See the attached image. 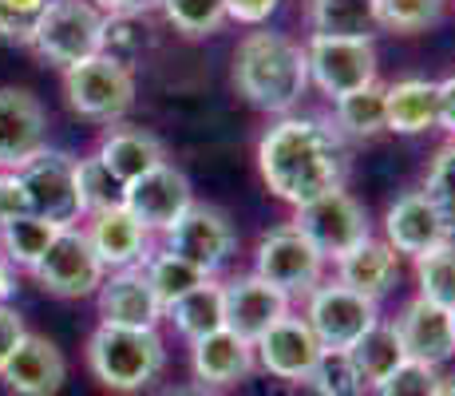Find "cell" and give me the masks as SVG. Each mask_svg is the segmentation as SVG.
<instances>
[{
	"label": "cell",
	"mask_w": 455,
	"mask_h": 396,
	"mask_svg": "<svg viewBox=\"0 0 455 396\" xmlns=\"http://www.w3.org/2000/svg\"><path fill=\"white\" fill-rule=\"evenodd\" d=\"M448 226L440 222V214H435V206L424 198V190H408V195H400L396 202L388 206V214H384V242L400 254H408V258H424V254H432L435 246L448 242Z\"/></svg>",
	"instance_id": "ffe728a7"
},
{
	"label": "cell",
	"mask_w": 455,
	"mask_h": 396,
	"mask_svg": "<svg viewBox=\"0 0 455 396\" xmlns=\"http://www.w3.org/2000/svg\"><path fill=\"white\" fill-rule=\"evenodd\" d=\"M32 278H36V286L44 289V294L76 302V297L100 294L108 270H103V262L95 258L84 226H72V230L56 234V242L48 246V254H44L40 266L32 270Z\"/></svg>",
	"instance_id": "30bf717a"
},
{
	"label": "cell",
	"mask_w": 455,
	"mask_h": 396,
	"mask_svg": "<svg viewBox=\"0 0 455 396\" xmlns=\"http://www.w3.org/2000/svg\"><path fill=\"white\" fill-rule=\"evenodd\" d=\"M143 16L139 12H116V16H103V56L119 60V64H127L131 56H139L143 52Z\"/></svg>",
	"instance_id": "74e56055"
},
{
	"label": "cell",
	"mask_w": 455,
	"mask_h": 396,
	"mask_svg": "<svg viewBox=\"0 0 455 396\" xmlns=\"http://www.w3.org/2000/svg\"><path fill=\"white\" fill-rule=\"evenodd\" d=\"M166 250L179 254L190 266H198L206 278H214L238 250V234H234V222L226 210L210 206V202H195L166 230Z\"/></svg>",
	"instance_id": "7c38bea8"
},
{
	"label": "cell",
	"mask_w": 455,
	"mask_h": 396,
	"mask_svg": "<svg viewBox=\"0 0 455 396\" xmlns=\"http://www.w3.org/2000/svg\"><path fill=\"white\" fill-rule=\"evenodd\" d=\"M190 206H195V190H190V179L174 163L155 166L143 179L124 187V210L147 234H166Z\"/></svg>",
	"instance_id": "4fadbf2b"
},
{
	"label": "cell",
	"mask_w": 455,
	"mask_h": 396,
	"mask_svg": "<svg viewBox=\"0 0 455 396\" xmlns=\"http://www.w3.org/2000/svg\"><path fill=\"white\" fill-rule=\"evenodd\" d=\"M20 182L28 195V210L56 230H72L84 222L80 190H76V158L68 151H36L20 166Z\"/></svg>",
	"instance_id": "8992f818"
},
{
	"label": "cell",
	"mask_w": 455,
	"mask_h": 396,
	"mask_svg": "<svg viewBox=\"0 0 455 396\" xmlns=\"http://www.w3.org/2000/svg\"><path fill=\"white\" fill-rule=\"evenodd\" d=\"M95 155H100V163L108 166V174L119 182V187L143 179L147 171H155V166L166 163L163 139L151 135V131H143V127H108V135H103V143Z\"/></svg>",
	"instance_id": "cb8c5ba5"
},
{
	"label": "cell",
	"mask_w": 455,
	"mask_h": 396,
	"mask_svg": "<svg viewBox=\"0 0 455 396\" xmlns=\"http://www.w3.org/2000/svg\"><path fill=\"white\" fill-rule=\"evenodd\" d=\"M68 108L92 123H119L135 108V76L111 56H92L64 72Z\"/></svg>",
	"instance_id": "277c9868"
},
{
	"label": "cell",
	"mask_w": 455,
	"mask_h": 396,
	"mask_svg": "<svg viewBox=\"0 0 455 396\" xmlns=\"http://www.w3.org/2000/svg\"><path fill=\"white\" fill-rule=\"evenodd\" d=\"M16 294V270L4 262V254H0V305H8V297Z\"/></svg>",
	"instance_id": "f6af8a7d"
},
{
	"label": "cell",
	"mask_w": 455,
	"mask_h": 396,
	"mask_svg": "<svg viewBox=\"0 0 455 396\" xmlns=\"http://www.w3.org/2000/svg\"><path fill=\"white\" fill-rule=\"evenodd\" d=\"M435 396H455V373L443 376V381H440V392H435Z\"/></svg>",
	"instance_id": "681fc988"
},
{
	"label": "cell",
	"mask_w": 455,
	"mask_h": 396,
	"mask_svg": "<svg viewBox=\"0 0 455 396\" xmlns=\"http://www.w3.org/2000/svg\"><path fill=\"white\" fill-rule=\"evenodd\" d=\"M190 365H195V376L203 389H230V384L246 381L258 360H253L250 341L234 337L230 329H218L190 345Z\"/></svg>",
	"instance_id": "7402d4cb"
},
{
	"label": "cell",
	"mask_w": 455,
	"mask_h": 396,
	"mask_svg": "<svg viewBox=\"0 0 455 396\" xmlns=\"http://www.w3.org/2000/svg\"><path fill=\"white\" fill-rule=\"evenodd\" d=\"M87 242H92L95 258L103 262V270H135L147 262L151 254V234L127 214L124 206H108L100 214H87V226H84Z\"/></svg>",
	"instance_id": "44dd1931"
},
{
	"label": "cell",
	"mask_w": 455,
	"mask_h": 396,
	"mask_svg": "<svg viewBox=\"0 0 455 396\" xmlns=\"http://www.w3.org/2000/svg\"><path fill=\"white\" fill-rule=\"evenodd\" d=\"M32 48L52 68H76L103 52V12L87 0H48Z\"/></svg>",
	"instance_id": "5b68a950"
},
{
	"label": "cell",
	"mask_w": 455,
	"mask_h": 396,
	"mask_svg": "<svg viewBox=\"0 0 455 396\" xmlns=\"http://www.w3.org/2000/svg\"><path fill=\"white\" fill-rule=\"evenodd\" d=\"M95 297H100V317H103L100 325H119V329H159V321H163V305H159V297H155L143 266L108 274Z\"/></svg>",
	"instance_id": "ac0fdd59"
},
{
	"label": "cell",
	"mask_w": 455,
	"mask_h": 396,
	"mask_svg": "<svg viewBox=\"0 0 455 396\" xmlns=\"http://www.w3.org/2000/svg\"><path fill=\"white\" fill-rule=\"evenodd\" d=\"M332 116H337V131L340 135H353V139H376L384 127V84L361 87V92L345 95V100L332 103Z\"/></svg>",
	"instance_id": "4dcf8cb0"
},
{
	"label": "cell",
	"mask_w": 455,
	"mask_h": 396,
	"mask_svg": "<svg viewBox=\"0 0 455 396\" xmlns=\"http://www.w3.org/2000/svg\"><path fill=\"white\" fill-rule=\"evenodd\" d=\"M305 64H309V84H317L332 103L376 84L372 40L309 36V44H305Z\"/></svg>",
	"instance_id": "8fae6325"
},
{
	"label": "cell",
	"mask_w": 455,
	"mask_h": 396,
	"mask_svg": "<svg viewBox=\"0 0 455 396\" xmlns=\"http://www.w3.org/2000/svg\"><path fill=\"white\" fill-rule=\"evenodd\" d=\"M435 127L455 135V76L435 84Z\"/></svg>",
	"instance_id": "ee69618b"
},
{
	"label": "cell",
	"mask_w": 455,
	"mask_h": 396,
	"mask_svg": "<svg viewBox=\"0 0 455 396\" xmlns=\"http://www.w3.org/2000/svg\"><path fill=\"white\" fill-rule=\"evenodd\" d=\"M76 190H80L84 218L100 214V210H108V206H124V187L108 174V166L100 163V155L76 158Z\"/></svg>",
	"instance_id": "e575fe53"
},
{
	"label": "cell",
	"mask_w": 455,
	"mask_h": 396,
	"mask_svg": "<svg viewBox=\"0 0 455 396\" xmlns=\"http://www.w3.org/2000/svg\"><path fill=\"white\" fill-rule=\"evenodd\" d=\"M321 353H325V349H321V341L313 337L309 321L297 313H285L282 321L253 345V360H258L269 376L290 381V384H305V376L313 373V365H317Z\"/></svg>",
	"instance_id": "e0dca14e"
},
{
	"label": "cell",
	"mask_w": 455,
	"mask_h": 396,
	"mask_svg": "<svg viewBox=\"0 0 455 396\" xmlns=\"http://www.w3.org/2000/svg\"><path fill=\"white\" fill-rule=\"evenodd\" d=\"M384 127L424 135L435 127V79H400L384 87Z\"/></svg>",
	"instance_id": "d4e9b609"
},
{
	"label": "cell",
	"mask_w": 455,
	"mask_h": 396,
	"mask_svg": "<svg viewBox=\"0 0 455 396\" xmlns=\"http://www.w3.org/2000/svg\"><path fill=\"white\" fill-rule=\"evenodd\" d=\"M234 84L258 111L293 116L309 87L305 48L285 32H250L234 52Z\"/></svg>",
	"instance_id": "7a4b0ae2"
},
{
	"label": "cell",
	"mask_w": 455,
	"mask_h": 396,
	"mask_svg": "<svg viewBox=\"0 0 455 396\" xmlns=\"http://www.w3.org/2000/svg\"><path fill=\"white\" fill-rule=\"evenodd\" d=\"M258 171L269 195L290 202L293 210L332 190H345V135L321 116H282L258 143Z\"/></svg>",
	"instance_id": "6da1fadb"
},
{
	"label": "cell",
	"mask_w": 455,
	"mask_h": 396,
	"mask_svg": "<svg viewBox=\"0 0 455 396\" xmlns=\"http://www.w3.org/2000/svg\"><path fill=\"white\" fill-rule=\"evenodd\" d=\"M163 396H210L203 384H182V389H171V392H163Z\"/></svg>",
	"instance_id": "7dc6e473"
},
{
	"label": "cell",
	"mask_w": 455,
	"mask_h": 396,
	"mask_svg": "<svg viewBox=\"0 0 455 396\" xmlns=\"http://www.w3.org/2000/svg\"><path fill=\"white\" fill-rule=\"evenodd\" d=\"M0 381L12 396H56L68 381V360L56 349V341L28 333L0 368Z\"/></svg>",
	"instance_id": "d6986e66"
},
{
	"label": "cell",
	"mask_w": 455,
	"mask_h": 396,
	"mask_svg": "<svg viewBox=\"0 0 455 396\" xmlns=\"http://www.w3.org/2000/svg\"><path fill=\"white\" fill-rule=\"evenodd\" d=\"M305 389L313 396H364V381L356 373L353 357L340 349H325L313 365V373L305 376Z\"/></svg>",
	"instance_id": "d6a6232c"
},
{
	"label": "cell",
	"mask_w": 455,
	"mask_h": 396,
	"mask_svg": "<svg viewBox=\"0 0 455 396\" xmlns=\"http://www.w3.org/2000/svg\"><path fill=\"white\" fill-rule=\"evenodd\" d=\"M443 4L448 0H372V16H376V28H388V32H424L432 24H440Z\"/></svg>",
	"instance_id": "836d02e7"
},
{
	"label": "cell",
	"mask_w": 455,
	"mask_h": 396,
	"mask_svg": "<svg viewBox=\"0 0 455 396\" xmlns=\"http://www.w3.org/2000/svg\"><path fill=\"white\" fill-rule=\"evenodd\" d=\"M87 4H95L103 16H116V12H131V0H87Z\"/></svg>",
	"instance_id": "bcb514c9"
},
{
	"label": "cell",
	"mask_w": 455,
	"mask_h": 396,
	"mask_svg": "<svg viewBox=\"0 0 455 396\" xmlns=\"http://www.w3.org/2000/svg\"><path fill=\"white\" fill-rule=\"evenodd\" d=\"M293 230H301L317 246V254L325 262L345 258L353 246H361L369 238V210L361 206L348 190H332V195H321L305 206L293 210Z\"/></svg>",
	"instance_id": "ba28073f"
},
{
	"label": "cell",
	"mask_w": 455,
	"mask_h": 396,
	"mask_svg": "<svg viewBox=\"0 0 455 396\" xmlns=\"http://www.w3.org/2000/svg\"><path fill=\"white\" fill-rule=\"evenodd\" d=\"M222 313H226V329H230L234 337L258 345V341L290 313V297L253 274L234 278L222 286Z\"/></svg>",
	"instance_id": "9a60e30c"
},
{
	"label": "cell",
	"mask_w": 455,
	"mask_h": 396,
	"mask_svg": "<svg viewBox=\"0 0 455 396\" xmlns=\"http://www.w3.org/2000/svg\"><path fill=\"white\" fill-rule=\"evenodd\" d=\"M163 12H166V20L190 40L210 36V32H218L226 20L222 0H163Z\"/></svg>",
	"instance_id": "d590c367"
},
{
	"label": "cell",
	"mask_w": 455,
	"mask_h": 396,
	"mask_svg": "<svg viewBox=\"0 0 455 396\" xmlns=\"http://www.w3.org/2000/svg\"><path fill=\"white\" fill-rule=\"evenodd\" d=\"M222 4H226V20H238V24L258 28V24H266L269 16L277 12L282 0H222Z\"/></svg>",
	"instance_id": "b9f144b4"
},
{
	"label": "cell",
	"mask_w": 455,
	"mask_h": 396,
	"mask_svg": "<svg viewBox=\"0 0 455 396\" xmlns=\"http://www.w3.org/2000/svg\"><path fill=\"white\" fill-rule=\"evenodd\" d=\"M151 8H163V0H131V12H139V16H147Z\"/></svg>",
	"instance_id": "c3c4849f"
},
{
	"label": "cell",
	"mask_w": 455,
	"mask_h": 396,
	"mask_svg": "<svg viewBox=\"0 0 455 396\" xmlns=\"http://www.w3.org/2000/svg\"><path fill=\"white\" fill-rule=\"evenodd\" d=\"M143 274H147V281H151V289H155V297H159L163 310L166 305H174L179 297H187L190 289H198V286H206L210 281L198 266L182 262L179 254H171V250H151L147 254Z\"/></svg>",
	"instance_id": "f546056e"
},
{
	"label": "cell",
	"mask_w": 455,
	"mask_h": 396,
	"mask_svg": "<svg viewBox=\"0 0 455 396\" xmlns=\"http://www.w3.org/2000/svg\"><path fill=\"white\" fill-rule=\"evenodd\" d=\"M416 281H419V297L455 313V238L435 246L424 258H416Z\"/></svg>",
	"instance_id": "1f68e13d"
},
{
	"label": "cell",
	"mask_w": 455,
	"mask_h": 396,
	"mask_svg": "<svg viewBox=\"0 0 455 396\" xmlns=\"http://www.w3.org/2000/svg\"><path fill=\"white\" fill-rule=\"evenodd\" d=\"M48 147V116L28 87H0V171H20Z\"/></svg>",
	"instance_id": "5bb4252c"
},
{
	"label": "cell",
	"mask_w": 455,
	"mask_h": 396,
	"mask_svg": "<svg viewBox=\"0 0 455 396\" xmlns=\"http://www.w3.org/2000/svg\"><path fill=\"white\" fill-rule=\"evenodd\" d=\"M348 357H353V365H356V373H361L364 389H372V392L380 389V384L408 360L404 345H400V337H396V325H392V321H376L372 329L364 333L353 349H348Z\"/></svg>",
	"instance_id": "484cf974"
},
{
	"label": "cell",
	"mask_w": 455,
	"mask_h": 396,
	"mask_svg": "<svg viewBox=\"0 0 455 396\" xmlns=\"http://www.w3.org/2000/svg\"><path fill=\"white\" fill-rule=\"evenodd\" d=\"M163 317H171L174 329L182 333V337L195 345V341L210 337V333L226 329V313H222V286H218L214 278L206 281V286L190 289L187 297H179L174 305H166Z\"/></svg>",
	"instance_id": "4316f807"
},
{
	"label": "cell",
	"mask_w": 455,
	"mask_h": 396,
	"mask_svg": "<svg viewBox=\"0 0 455 396\" xmlns=\"http://www.w3.org/2000/svg\"><path fill=\"white\" fill-rule=\"evenodd\" d=\"M44 12H48V0H0V40L32 44Z\"/></svg>",
	"instance_id": "f35d334b"
},
{
	"label": "cell",
	"mask_w": 455,
	"mask_h": 396,
	"mask_svg": "<svg viewBox=\"0 0 455 396\" xmlns=\"http://www.w3.org/2000/svg\"><path fill=\"white\" fill-rule=\"evenodd\" d=\"M309 24L313 36L372 40L376 32L372 0H309Z\"/></svg>",
	"instance_id": "83f0119b"
},
{
	"label": "cell",
	"mask_w": 455,
	"mask_h": 396,
	"mask_svg": "<svg viewBox=\"0 0 455 396\" xmlns=\"http://www.w3.org/2000/svg\"><path fill=\"white\" fill-rule=\"evenodd\" d=\"M325 274V258L317 254V246L309 242L301 230L293 226H277V230L258 238V250H253V278H261L266 286L282 289L285 297L301 294L309 297L321 286Z\"/></svg>",
	"instance_id": "52a82bcc"
},
{
	"label": "cell",
	"mask_w": 455,
	"mask_h": 396,
	"mask_svg": "<svg viewBox=\"0 0 455 396\" xmlns=\"http://www.w3.org/2000/svg\"><path fill=\"white\" fill-rule=\"evenodd\" d=\"M32 214L28 210V195H24V182L16 171H0V226L12 222V218Z\"/></svg>",
	"instance_id": "60d3db41"
},
{
	"label": "cell",
	"mask_w": 455,
	"mask_h": 396,
	"mask_svg": "<svg viewBox=\"0 0 455 396\" xmlns=\"http://www.w3.org/2000/svg\"><path fill=\"white\" fill-rule=\"evenodd\" d=\"M305 321H309L313 337L321 341V349H348L380 321V302H369V297L345 289L340 281H329V286H317L309 294V305H305Z\"/></svg>",
	"instance_id": "9c48e42d"
},
{
	"label": "cell",
	"mask_w": 455,
	"mask_h": 396,
	"mask_svg": "<svg viewBox=\"0 0 455 396\" xmlns=\"http://www.w3.org/2000/svg\"><path fill=\"white\" fill-rule=\"evenodd\" d=\"M28 337V325L12 305H0V368L8 365V357L16 353V345Z\"/></svg>",
	"instance_id": "7bdbcfd3"
},
{
	"label": "cell",
	"mask_w": 455,
	"mask_h": 396,
	"mask_svg": "<svg viewBox=\"0 0 455 396\" xmlns=\"http://www.w3.org/2000/svg\"><path fill=\"white\" fill-rule=\"evenodd\" d=\"M440 368L419 365V360H404L388 381L376 389V396H435L440 392Z\"/></svg>",
	"instance_id": "ab89813d"
},
{
	"label": "cell",
	"mask_w": 455,
	"mask_h": 396,
	"mask_svg": "<svg viewBox=\"0 0 455 396\" xmlns=\"http://www.w3.org/2000/svg\"><path fill=\"white\" fill-rule=\"evenodd\" d=\"M392 325H396V337H400V345H404L408 360L440 368L455 357V313L443 310V305L416 294Z\"/></svg>",
	"instance_id": "2e32d148"
},
{
	"label": "cell",
	"mask_w": 455,
	"mask_h": 396,
	"mask_svg": "<svg viewBox=\"0 0 455 396\" xmlns=\"http://www.w3.org/2000/svg\"><path fill=\"white\" fill-rule=\"evenodd\" d=\"M424 198L435 206V214H440V222L448 226V234H455V143H448L443 151H435L432 166H427Z\"/></svg>",
	"instance_id": "8d00e7d4"
},
{
	"label": "cell",
	"mask_w": 455,
	"mask_h": 396,
	"mask_svg": "<svg viewBox=\"0 0 455 396\" xmlns=\"http://www.w3.org/2000/svg\"><path fill=\"white\" fill-rule=\"evenodd\" d=\"M396 278H400V258L384 238L369 234L361 246H353L345 258H337V281L345 289H353V294L369 297V302H380V297L396 286Z\"/></svg>",
	"instance_id": "603a6c76"
},
{
	"label": "cell",
	"mask_w": 455,
	"mask_h": 396,
	"mask_svg": "<svg viewBox=\"0 0 455 396\" xmlns=\"http://www.w3.org/2000/svg\"><path fill=\"white\" fill-rule=\"evenodd\" d=\"M87 368L111 392H143L166 368V345L159 329L100 325L87 337Z\"/></svg>",
	"instance_id": "3957f363"
},
{
	"label": "cell",
	"mask_w": 455,
	"mask_h": 396,
	"mask_svg": "<svg viewBox=\"0 0 455 396\" xmlns=\"http://www.w3.org/2000/svg\"><path fill=\"white\" fill-rule=\"evenodd\" d=\"M56 226L44 222L36 214H24V218H12V222L0 226V254L12 270H36L40 258L48 254V246L56 242Z\"/></svg>",
	"instance_id": "f1b7e54d"
}]
</instances>
